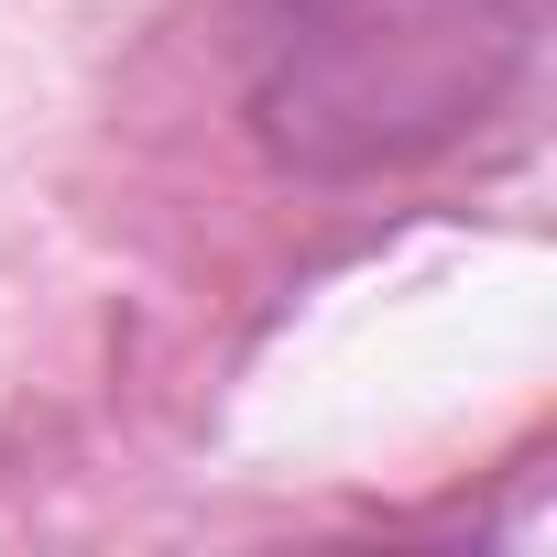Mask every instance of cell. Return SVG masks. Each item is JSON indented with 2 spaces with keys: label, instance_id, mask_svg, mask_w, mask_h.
I'll list each match as a JSON object with an SVG mask.
<instances>
[{
  "label": "cell",
  "instance_id": "1",
  "mask_svg": "<svg viewBox=\"0 0 557 557\" xmlns=\"http://www.w3.org/2000/svg\"><path fill=\"white\" fill-rule=\"evenodd\" d=\"M546 45V0H240L251 121L296 175H394L481 132Z\"/></svg>",
  "mask_w": 557,
  "mask_h": 557
}]
</instances>
